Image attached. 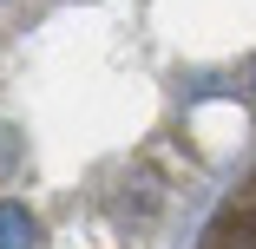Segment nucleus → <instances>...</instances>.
<instances>
[{"label":"nucleus","instance_id":"1","mask_svg":"<svg viewBox=\"0 0 256 249\" xmlns=\"http://www.w3.org/2000/svg\"><path fill=\"white\" fill-rule=\"evenodd\" d=\"M197 249H256V164L243 171V184L224 197V210L210 217Z\"/></svg>","mask_w":256,"mask_h":249}]
</instances>
